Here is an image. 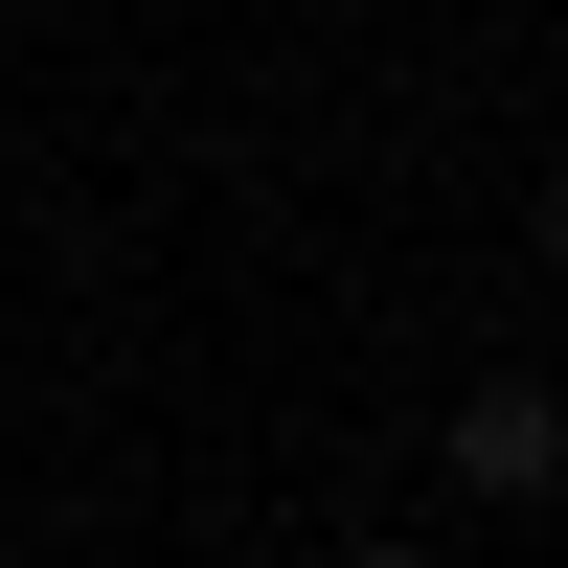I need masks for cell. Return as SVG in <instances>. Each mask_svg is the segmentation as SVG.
Segmentation results:
<instances>
[{"label":"cell","instance_id":"obj_1","mask_svg":"<svg viewBox=\"0 0 568 568\" xmlns=\"http://www.w3.org/2000/svg\"><path fill=\"white\" fill-rule=\"evenodd\" d=\"M433 478H455V500H500V524H524V500L568 478V409L524 387V364H500V387H455V433H433Z\"/></svg>","mask_w":568,"mask_h":568},{"label":"cell","instance_id":"obj_2","mask_svg":"<svg viewBox=\"0 0 568 568\" xmlns=\"http://www.w3.org/2000/svg\"><path fill=\"white\" fill-rule=\"evenodd\" d=\"M342 568H433V546H342Z\"/></svg>","mask_w":568,"mask_h":568},{"label":"cell","instance_id":"obj_3","mask_svg":"<svg viewBox=\"0 0 568 568\" xmlns=\"http://www.w3.org/2000/svg\"><path fill=\"white\" fill-rule=\"evenodd\" d=\"M0 568H23V546H0Z\"/></svg>","mask_w":568,"mask_h":568}]
</instances>
